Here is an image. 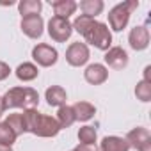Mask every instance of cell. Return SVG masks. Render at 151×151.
I'll return each mask as SVG.
<instances>
[{"mask_svg": "<svg viewBox=\"0 0 151 151\" xmlns=\"http://www.w3.org/2000/svg\"><path fill=\"white\" fill-rule=\"evenodd\" d=\"M55 121L59 123V126H60V130H62V128H69L77 119H75V112H73V109H71L69 105H62V107H59V110H57Z\"/></svg>", "mask_w": 151, "mask_h": 151, "instance_id": "cell-19", "label": "cell"}, {"mask_svg": "<svg viewBox=\"0 0 151 151\" xmlns=\"http://www.w3.org/2000/svg\"><path fill=\"white\" fill-rule=\"evenodd\" d=\"M98 149L100 151H130V146H128V142L123 137L109 135V137H103V140L100 142Z\"/></svg>", "mask_w": 151, "mask_h": 151, "instance_id": "cell-15", "label": "cell"}, {"mask_svg": "<svg viewBox=\"0 0 151 151\" xmlns=\"http://www.w3.org/2000/svg\"><path fill=\"white\" fill-rule=\"evenodd\" d=\"M71 109L75 112V119H77V121H84V123L93 119L94 114H96V107L93 103H89V101H77L75 105H71Z\"/></svg>", "mask_w": 151, "mask_h": 151, "instance_id": "cell-16", "label": "cell"}, {"mask_svg": "<svg viewBox=\"0 0 151 151\" xmlns=\"http://www.w3.org/2000/svg\"><path fill=\"white\" fill-rule=\"evenodd\" d=\"M22 32L30 37V39H39L43 36V30H45V22L41 18V14H34V16H25L22 18Z\"/></svg>", "mask_w": 151, "mask_h": 151, "instance_id": "cell-9", "label": "cell"}, {"mask_svg": "<svg viewBox=\"0 0 151 151\" xmlns=\"http://www.w3.org/2000/svg\"><path fill=\"white\" fill-rule=\"evenodd\" d=\"M91 57V52H89V46L86 43H71L66 50V60L69 66L73 68H80V66H86L87 60Z\"/></svg>", "mask_w": 151, "mask_h": 151, "instance_id": "cell-7", "label": "cell"}, {"mask_svg": "<svg viewBox=\"0 0 151 151\" xmlns=\"http://www.w3.org/2000/svg\"><path fill=\"white\" fill-rule=\"evenodd\" d=\"M142 80L151 82V66H146V68H144V78H142Z\"/></svg>", "mask_w": 151, "mask_h": 151, "instance_id": "cell-28", "label": "cell"}, {"mask_svg": "<svg viewBox=\"0 0 151 151\" xmlns=\"http://www.w3.org/2000/svg\"><path fill=\"white\" fill-rule=\"evenodd\" d=\"M80 9H82V13L86 16L96 20V16L103 13L105 4H103V0H82V2H80Z\"/></svg>", "mask_w": 151, "mask_h": 151, "instance_id": "cell-18", "label": "cell"}, {"mask_svg": "<svg viewBox=\"0 0 151 151\" xmlns=\"http://www.w3.org/2000/svg\"><path fill=\"white\" fill-rule=\"evenodd\" d=\"M14 73H16L18 80H22V82H32V80L37 78L39 69H37V66L32 64V62H22V64L16 68Z\"/></svg>", "mask_w": 151, "mask_h": 151, "instance_id": "cell-17", "label": "cell"}, {"mask_svg": "<svg viewBox=\"0 0 151 151\" xmlns=\"http://www.w3.org/2000/svg\"><path fill=\"white\" fill-rule=\"evenodd\" d=\"M6 112V109H4V103H2V98H0V117H2V114Z\"/></svg>", "mask_w": 151, "mask_h": 151, "instance_id": "cell-30", "label": "cell"}, {"mask_svg": "<svg viewBox=\"0 0 151 151\" xmlns=\"http://www.w3.org/2000/svg\"><path fill=\"white\" fill-rule=\"evenodd\" d=\"M94 22H96L94 18H89V16H86V14H80V16L75 18V22L71 23V27H73V30H77L78 34L84 36V34L91 29V25H93Z\"/></svg>", "mask_w": 151, "mask_h": 151, "instance_id": "cell-22", "label": "cell"}, {"mask_svg": "<svg viewBox=\"0 0 151 151\" xmlns=\"http://www.w3.org/2000/svg\"><path fill=\"white\" fill-rule=\"evenodd\" d=\"M137 7H139L137 0H130V2H123V4L114 6L109 11V25H110V30L121 32L123 29H126V25L130 22V14Z\"/></svg>", "mask_w": 151, "mask_h": 151, "instance_id": "cell-3", "label": "cell"}, {"mask_svg": "<svg viewBox=\"0 0 151 151\" xmlns=\"http://www.w3.org/2000/svg\"><path fill=\"white\" fill-rule=\"evenodd\" d=\"M84 39L86 43H89L91 46L98 48V50H109L112 46V32L109 29L107 23H101V22H94L91 25V29L84 34Z\"/></svg>", "mask_w": 151, "mask_h": 151, "instance_id": "cell-4", "label": "cell"}, {"mask_svg": "<svg viewBox=\"0 0 151 151\" xmlns=\"http://www.w3.org/2000/svg\"><path fill=\"white\" fill-rule=\"evenodd\" d=\"M75 151H100L96 144H78Z\"/></svg>", "mask_w": 151, "mask_h": 151, "instance_id": "cell-27", "label": "cell"}, {"mask_svg": "<svg viewBox=\"0 0 151 151\" xmlns=\"http://www.w3.org/2000/svg\"><path fill=\"white\" fill-rule=\"evenodd\" d=\"M32 59H34V62H36L37 66H41V68H50V66H53V64L57 62L59 53H57V50H55L53 46H50V45H46V43H39V45H36V46L32 48Z\"/></svg>", "mask_w": 151, "mask_h": 151, "instance_id": "cell-8", "label": "cell"}, {"mask_svg": "<svg viewBox=\"0 0 151 151\" xmlns=\"http://www.w3.org/2000/svg\"><path fill=\"white\" fill-rule=\"evenodd\" d=\"M22 114H23V121H25V132H29V133H34L37 137L48 139V137H55L60 132L59 123L52 116L41 114L36 109L23 110Z\"/></svg>", "mask_w": 151, "mask_h": 151, "instance_id": "cell-1", "label": "cell"}, {"mask_svg": "<svg viewBox=\"0 0 151 151\" xmlns=\"http://www.w3.org/2000/svg\"><path fill=\"white\" fill-rule=\"evenodd\" d=\"M71 151H75V149H71Z\"/></svg>", "mask_w": 151, "mask_h": 151, "instance_id": "cell-31", "label": "cell"}, {"mask_svg": "<svg viewBox=\"0 0 151 151\" xmlns=\"http://www.w3.org/2000/svg\"><path fill=\"white\" fill-rule=\"evenodd\" d=\"M2 103H4L6 110H11V109L30 110V109L37 107L39 93L32 87H13L2 96Z\"/></svg>", "mask_w": 151, "mask_h": 151, "instance_id": "cell-2", "label": "cell"}, {"mask_svg": "<svg viewBox=\"0 0 151 151\" xmlns=\"http://www.w3.org/2000/svg\"><path fill=\"white\" fill-rule=\"evenodd\" d=\"M45 100H46V103L50 105V107H62V105H66V100H68V93H66V89L64 87H60V86H50L48 89H46V93H45Z\"/></svg>", "mask_w": 151, "mask_h": 151, "instance_id": "cell-13", "label": "cell"}, {"mask_svg": "<svg viewBox=\"0 0 151 151\" xmlns=\"http://www.w3.org/2000/svg\"><path fill=\"white\" fill-rule=\"evenodd\" d=\"M16 135H22V133H27L25 132V121H23V114H18V112H14V114H9L7 117H6V121H4Z\"/></svg>", "mask_w": 151, "mask_h": 151, "instance_id": "cell-21", "label": "cell"}, {"mask_svg": "<svg viewBox=\"0 0 151 151\" xmlns=\"http://www.w3.org/2000/svg\"><path fill=\"white\" fill-rule=\"evenodd\" d=\"M96 139H98V133H96L94 126L86 124V126H82L78 130V140H80V144H96Z\"/></svg>", "mask_w": 151, "mask_h": 151, "instance_id": "cell-23", "label": "cell"}, {"mask_svg": "<svg viewBox=\"0 0 151 151\" xmlns=\"http://www.w3.org/2000/svg\"><path fill=\"white\" fill-rule=\"evenodd\" d=\"M41 9H43L41 0H22V2L18 4V11H20L22 18L39 14V13H41Z\"/></svg>", "mask_w": 151, "mask_h": 151, "instance_id": "cell-20", "label": "cell"}, {"mask_svg": "<svg viewBox=\"0 0 151 151\" xmlns=\"http://www.w3.org/2000/svg\"><path fill=\"white\" fill-rule=\"evenodd\" d=\"M0 151H13V146H4V144H0Z\"/></svg>", "mask_w": 151, "mask_h": 151, "instance_id": "cell-29", "label": "cell"}, {"mask_svg": "<svg viewBox=\"0 0 151 151\" xmlns=\"http://www.w3.org/2000/svg\"><path fill=\"white\" fill-rule=\"evenodd\" d=\"M105 64L112 69H124L128 66V53L121 46H110L105 53Z\"/></svg>", "mask_w": 151, "mask_h": 151, "instance_id": "cell-12", "label": "cell"}, {"mask_svg": "<svg viewBox=\"0 0 151 151\" xmlns=\"http://www.w3.org/2000/svg\"><path fill=\"white\" fill-rule=\"evenodd\" d=\"M128 43H130V48L135 50V52L146 50L149 46V30H147V27L146 25H135L130 30Z\"/></svg>", "mask_w": 151, "mask_h": 151, "instance_id": "cell-10", "label": "cell"}, {"mask_svg": "<svg viewBox=\"0 0 151 151\" xmlns=\"http://www.w3.org/2000/svg\"><path fill=\"white\" fill-rule=\"evenodd\" d=\"M124 140L128 142L130 147L137 151H151V132L144 126H137L130 130Z\"/></svg>", "mask_w": 151, "mask_h": 151, "instance_id": "cell-6", "label": "cell"}, {"mask_svg": "<svg viewBox=\"0 0 151 151\" xmlns=\"http://www.w3.org/2000/svg\"><path fill=\"white\" fill-rule=\"evenodd\" d=\"M9 75H11V68H9V64L4 62V60H0V82L6 80Z\"/></svg>", "mask_w": 151, "mask_h": 151, "instance_id": "cell-26", "label": "cell"}, {"mask_svg": "<svg viewBox=\"0 0 151 151\" xmlns=\"http://www.w3.org/2000/svg\"><path fill=\"white\" fill-rule=\"evenodd\" d=\"M135 96H137V100H140L142 103L151 101V82L140 80V82L135 86Z\"/></svg>", "mask_w": 151, "mask_h": 151, "instance_id": "cell-24", "label": "cell"}, {"mask_svg": "<svg viewBox=\"0 0 151 151\" xmlns=\"http://www.w3.org/2000/svg\"><path fill=\"white\" fill-rule=\"evenodd\" d=\"M18 135L6 124V123H0V144L4 146H13L16 142Z\"/></svg>", "mask_w": 151, "mask_h": 151, "instance_id": "cell-25", "label": "cell"}, {"mask_svg": "<svg viewBox=\"0 0 151 151\" xmlns=\"http://www.w3.org/2000/svg\"><path fill=\"white\" fill-rule=\"evenodd\" d=\"M48 34L53 41L57 43H66L71 34H73V27L71 22L66 18H59V16H52L48 22Z\"/></svg>", "mask_w": 151, "mask_h": 151, "instance_id": "cell-5", "label": "cell"}, {"mask_svg": "<svg viewBox=\"0 0 151 151\" xmlns=\"http://www.w3.org/2000/svg\"><path fill=\"white\" fill-rule=\"evenodd\" d=\"M52 4V9H53V16H59V18H66L69 20L71 14H75V11H77L78 4L75 2V0H53Z\"/></svg>", "mask_w": 151, "mask_h": 151, "instance_id": "cell-14", "label": "cell"}, {"mask_svg": "<svg viewBox=\"0 0 151 151\" xmlns=\"http://www.w3.org/2000/svg\"><path fill=\"white\" fill-rule=\"evenodd\" d=\"M84 78L87 84L91 86H101L107 82L109 78V68L100 64V62H94V64H89L84 71Z\"/></svg>", "mask_w": 151, "mask_h": 151, "instance_id": "cell-11", "label": "cell"}]
</instances>
